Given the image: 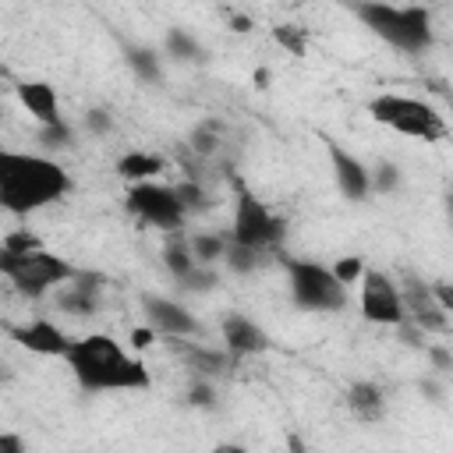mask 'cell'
Instances as JSON below:
<instances>
[{
  "label": "cell",
  "mask_w": 453,
  "mask_h": 453,
  "mask_svg": "<svg viewBox=\"0 0 453 453\" xmlns=\"http://www.w3.org/2000/svg\"><path fill=\"white\" fill-rule=\"evenodd\" d=\"M71 191V173L39 152H18L0 145V209L11 216H32Z\"/></svg>",
  "instance_id": "cell-1"
},
{
  "label": "cell",
  "mask_w": 453,
  "mask_h": 453,
  "mask_svg": "<svg viewBox=\"0 0 453 453\" xmlns=\"http://www.w3.org/2000/svg\"><path fill=\"white\" fill-rule=\"evenodd\" d=\"M71 375L78 379L81 389L88 393H106V389H149L152 375L142 357L124 350L110 333H85L71 336V347L64 354Z\"/></svg>",
  "instance_id": "cell-2"
},
{
  "label": "cell",
  "mask_w": 453,
  "mask_h": 453,
  "mask_svg": "<svg viewBox=\"0 0 453 453\" xmlns=\"http://www.w3.org/2000/svg\"><path fill=\"white\" fill-rule=\"evenodd\" d=\"M357 18L389 46L403 53H421L432 46V14L421 4H382V0H357L354 4Z\"/></svg>",
  "instance_id": "cell-3"
},
{
  "label": "cell",
  "mask_w": 453,
  "mask_h": 453,
  "mask_svg": "<svg viewBox=\"0 0 453 453\" xmlns=\"http://www.w3.org/2000/svg\"><path fill=\"white\" fill-rule=\"evenodd\" d=\"M368 113L375 124L396 131V134H407V138H418V142H439L446 138V117L425 103V99H414V96H400V92H379L368 99Z\"/></svg>",
  "instance_id": "cell-4"
},
{
  "label": "cell",
  "mask_w": 453,
  "mask_h": 453,
  "mask_svg": "<svg viewBox=\"0 0 453 453\" xmlns=\"http://www.w3.org/2000/svg\"><path fill=\"white\" fill-rule=\"evenodd\" d=\"M0 276L21 297H42V294L57 290L60 283H67L74 276V265L53 251H46V248H32V251L0 248Z\"/></svg>",
  "instance_id": "cell-5"
},
{
  "label": "cell",
  "mask_w": 453,
  "mask_h": 453,
  "mask_svg": "<svg viewBox=\"0 0 453 453\" xmlns=\"http://www.w3.org/2000/svg\"><path fill=\"white\" fill-rule=\"evenodd\" d=\"M290 297L297 308L308 311H340L347 304V287L333 276L329 265L311 262V258H283Z\"/></svg>",
  "instance_id": "cell-6"
},
{
  "label": "cell",
  "mask_w": 453,
  "mask_h": 453,
  "mask_svg": "<svg viewBox=\"0 0 453 453\" xmlns=\"http://www.w3.org/2000/svg\"><path fill=\"white\" fill-rule=\"evenodd\" d=\"M237 188V198H234V226H230V241L234 244H244V248H255V251H269L283 241L287 226L283 219L262 202L255 198V191H248L241 180H234Z\"/></svg>",
  "instance_id": "cell-7"
},
{
  "label": "cell",
  "mask_w": 453,
  "mask_h": 453,
  "mask_svg": "<svg viewBox=\"0 0 453 453\" xmlns=\"http://www.w3.org/2000/svg\"><path fill=\"white\" fill-rule=\"evenodd\" d=\"M124 202H127V209H131L142 223L159 226V230H166V234L180 230L184 219H188V209L180 205V198L173 195V188L156 184V180H138V184H131L127 195H124Z\"/></svg>",
  "instance_id": "cell-8"
},
{
  "label": "cell",
  "mask_w": 453,
  "mask_h": 453,
  "mask_svg": "<svg viewBox=\"0 0 453 453\" xmlns=\"http://www.w3.org/2000/svg\"><path fill=\"white\" fill-rule=\"evenodd\" d=\"M357 287H361V301L357 304H361V315L368 322H375V326H396V322H403L400 290H396V283L382 269H368L365 265Z\"/></svg>",
  "instance_id": "cell-9"
},
{
  "label": "cell",
  "mask_w": 453,
  "mask_h": 453,
  "mask_svg": "<svg viewBox=\"0 0 453 453\" xmlns=\"http://www.w3.org/2000/svg\"><path fill=\"white\" fill-rule=\"evenodd\" d=\"M396 290H400V304H403V319L407 322H414L425 336L428 333H449V311L439 308V301L432 297V287L428 283L407 276Z\"/></svg>",
  "instance_id": "cell-10"
},
{
  "label": "cell",
  "mask_w": 453,
  "mask_h": 453,
  "mask_svg": "<svg viewBox=\"0 0 453 453\" xmlns=\"http://www.w3.org/2000/svg\"><path fill=\"white\" fill-rule=\"evenodd\" d=\"M142 311L149 319V326L163 336H198L202 333V322L177 301L170 297H159V294H142Z\"/></svg>",
  "instance_id": "cell-11"
},
{
  "label": "cell",
  "mask_w": 453,
  "mask_h": 453,
  "mask_svg": "<svg viewBox=\"0 0 453 453\" xmlns=\"http://www.w3.org/2000/svg\"><path fill=\"white\" fill-rule=\"evenodd\" d=\"M103 273L92 269H74V276L67 283L57 287V304L67 315H96L99 308V290H103Z\"/></svg>",
  "instance_id": "cell-12"
},
{
  "label": "cell",
  "mask_w": 453,
  "mask_h": 453,
  "mask_svg": "<svg viewBox=\"0 0 453 453\" xmlns=\"http://www.w3.org/2000/svg\"><path fill=\"white\" fill-rule=\"evenodd\" d=\"M7 333H11V340H18L25 350L42 354V357H64L67 347H71V336H67L57 322H50V319H32V322H25V326H11Z\"/></svg>",
  "instance_id": "cell-13"
},
{
  "label": "cell",
  "mask_w": 453,
  "mask_h": 453,
  "mask_svg": "<svg viewBox=\"0 0 453 453\" xmlns=\"http://www.w3.org/2000/svg\"><path fill=\"white\" fill-rule=\"evenodd\" d=\"M329 149V163H333V177L340 184V191L350 202H365L372 195V180H368V166L361 159H354L347 149H340L336 142H326Z\"/></svg>",
  "instance_id": "cell-14"
},
{
  "label": "cell",
  "mask_w": 453,
  "mask_h": 453,
  "mask_svg": "<svg viewBox=\"0 0 453 453\" xmlns=\"http://www.w3.org/2000/svg\"><path fill=\"white\" fill-rule=\"evenodd\" d=\"M223 340H226V350L234 354V357H251V354H265L269 347H273V340H269V333L255 322V319H248V315H226L223 319Z\"/></svg>",
  "instance_id": "cell-15"
},
{
  "label": "cell",
  "mask_w": 453,
  "mask_h": 453,
  "mask_svg": "<svg viewBox=\"0 0 453 453\" xmlns=\"http://www.w3.org/2000/svg\"><path fill=\"white\" fill-rule=\"evenodd\" d=\"M18 103L28 110V117H35V120H39V127L64 120V117H60L57 92H53V85H50V81H18Z\"/></svg>",
  "instance_id": "cell-16"
},
{
  "label": "cell",
  "mask_w": 453,
  "mask_h": 453,
  "mask_svg": "<svg viewBox=\"0 0 453 453\" xmlns=\"http://www.w3.org/2000/svg\"><path fill=\"white\" fill-rule=\"evenodd\" d=\"M173 340H177V354L184 357V365L195 368L198 375H226L230 365H234V354L230 350H212V347H202L195 340L180 343V336H173Z\"/></svg>",
  "instance_id": "cell-17"
},
{
  "label": "cell",
  "mask_w": 453,
  "mask_h": 453,
  "mask_svg": "<svg viewBox=\"0 0 453 453\" xmlns=\"http://www.w3.org/2000/svg\"><path fill=\"white\" fill-rule=\"evenodd\" d=\"M343 400H347V407H350V414H354L357 421H379L382 411H386V393H382L375 382H368V379L354 382Z\"/></svg>",
  "instance_id": "cell-18"
},
{
  "label": "cell",
  "mask_w": 453,
  "mask_h": 453,
  "mask_svg": "<svg viewBox=\"0 0 453 453\" xmlns=\"http://www.w3.org/2000/svg\"><path fill=\"white\" fill-rule=\"evenodd\" d=\"M163 170H166V159H163V156H156V152H142V149L124 152V156L117 159V177H124L127 184L152 180V177H159Z\"/></svg>",
  "instance_id": "cell-19"
},
{
  "label": "cell",
  "mask_w": 453,
  "mask_h": 453,
  "mask_svg": "<svg viewBox=\"0 0 453 453\" xmlns=\"http://www.w3.org/2000/svg\"><path fill=\"white\" fill-rule=\"evenodd\" d=\"M163 262H166V269H170V276L180 283L198 262H195V255H191V244L180 237V230H173V237L166 241V248H163Z\"/></svg>",
  "instance_id": "cell-20"
},
{
  "label": "cell",
  "mask_w": 453,
  "mask_h": 453,
  "mask_svg": "<svg viewBox=\"0 0 453 453\" xmlns=\"http://www.w3.org/2000/svg\"><path fill=\"white\" fill-rule=\"evenodd\" d=\"M191 149L198 152V159H209L223 149V120H202L195 131H191Z\"/></svg>",
  "instance_id": "cell-21"
},
{
  "label": "cell",
  "mask_w": 453,
  "mask_h": 453,
  "mask_svg": "<svg viewBox=\"0 0 453 453\" xmlns=\"http://www.w3.org/2000/svg\"><path fill=\"white\" fill-rule=\"evenodd\" d=\"M188 244H191L195 262H202V265L219 262V258H223V251H226V237H223V234H195Z\"/></svg>",
  "instance_id": "cell-22"
},
{
  "label": "cell",
  "mask_w": 453,
  "mask_h": 453,
  "mask_svg": "<svg viewBox=\"0 0 453 453\" xmlns=\"http://www.w3.org/2000/svg\"><path fill=\"white\" fill-rule=\"evenodd\" d=\"M273 39H276V46H283L290 57H304V53H308V28H301V25H276V28H273Z\"/></svg>",
  "instance_id": "cell-23"
},
{
  "label": "cell",
  "mask_w": 453,
  "mask_h": 453,
  "mask_svg": "<svg viewBox=\"0 0 453 453\" xmlns=\"http://www.w3.org/2000/svg\"><path fill=\"white\" fill-rule=\"evenodd\" d=\"M223 262H226L234 273H255V269H258V262H262V251H255V248H244V244H234V241L226 237V251H223Z\"/></svg>",
  "instance_id": "cell-24"
},
{
  "label": "cell",
  "mask_w": 453,
  "mask_h": 453,
  "mask_svg": "<svg viewBox=\"0 0 453 453\" xmlns=\"http://www.w3.org/2000/svg\"><path fill=\"white\" fill-rule=\"evenodd\" d=\"M124 53H127V64H131V71H134L138 78H145V81H159V60H156V53H152V50L127 46Z\"/></svg>",
  "instance_id": "cell-25"
},
{
  "label": "cell",
  "mask_w": 453,
  "mask_h": 453,
  "mask_svg": "<svg viewBox=\"0 0 453 453\" xmlns=\"http://www.w3.org/2000/svg\"><path fill=\"white\" fill-rule=\"evenodd\" d=\"M166 50H170L173 60H198V57H202V46H198L184 28H170V35H166Z\"/></svg>",
  "instance_id": "cell-26"
},
{
  "label": "cell",
  "mask_w": 453,
  "mask_h": 453,
  "mask_svg": "<svg viewBox=\"0 0 453 453\" xmlns=\"http://www.w3.org/2000/svg\"><path fill=\"white\" fill-rule=\"evenodd\" d=\"M173 195L180 198V205L191 212V209H205L209 205V195H205V188L191 177V180H180V184H173Z\"/></svg>",
  "instance_id": "cell-27"
},
{
  "label": "cell",
  "mask_w": 453,
  "mask_h": 453,
  "mask_svg": "<svg viewBox=\"0 0 453 453\" xmlns=\"http://www.w3.org/2000/svg\"><path fill=\"white\" fill-rule=\"evenodd\" d=\"M329 269H333V276H336L343 287H350V283H357V280H361V273H365V262H361L357 255H343V258H336Z\"/></svg>",
  "instance_id": "cell-28"
},
{
  "label": "cell",
  "mask_w": 453,
  "mask_h": 453,
  "mask_svg": "<svg viewBox=\"0 0 453 453\" xmlns=\"http://www.w3.org/2000/svg\"><path fill=\"white\" fill-rule=\"evenodd\" d=\"M368 180H372V191H393L396 184H400V166H393V163H379L375 170H368Z\"/></svg>",
  "instance_id": "cell-29"
},
{
  "label": "cell",
  "mask_w": 453,
  "mask_h": 453,
  "mask_svg": "<svg viewBox=\"0 0 453 453\" xmlns=\"http://www.w3.org/2000/svg\"><path fill=\"white\" fill-rule=\"evenodd\" d=\"M71 127H67V120H57V124H46L42 131H39V142L46 145V149H67L71 145Z\"/></svg>",
  "instance_id": "cell-30"
},
{
  "label": "cell",
  "mask_w": 453,
  "mask_h": 453,
  "mask_svg": "<svg viewBox=\"0 0 453 453\" xmlns=\"http://www.w3.org/2000/svg\"><path fill=\"white\" fill-rule=\"evenodd\" d=\"M0 248H7V251H32V248H42V241H39V237H35L28 226H18V230L4 234Z\"/></svg>",
  "instance_id": "cell-31"
},
{
  "label": "cell",
  "mask_w": 453,
  "mask_h": 453,
  "mask_svg": "<svg viewBox=\"0 0 453 453\" xmlns=\"http://www.w3.org/2000/svg\"><path fill=\"white\" fill-rule=\"evenodd\" d=\"M180 287H184V290H209V287H216V273L198 262V265L180 280Z\"/></svg>",
  "instance_id": "cell-32"
},
{
  "label": "cell",
  "mask_w": 453,
  "mask_h": 453,
  "mask_svg": "<svg viewBox=\"0 0 453 453\" xmlns=\"http://www.w3.org/2000/svg\"><path fill=\"white\" fill-rule=\"evenodd\" d=\"M188 403H191V407H216V389L205 382V375H198V382H191Z\"/></svg>",
  "instance_id": "cell-33"
},
{
  "label": "cell",
  "mask_w": 453,
  "mask_h": 453,
  "mask_svg": "<svg viewBox=\"0 0 453 453\" xmlns=\"http://www.w3.org/2000/svg\"><path fill=\"white\" fill-rule=\"evenodd\" d=\"M85 124H88V131H96V134H106V131L113 127V117H110L106 110H88V113H85Z\"/></svg>",
  "instance_id": "cell-34"
},
{
  "label": "cell",
  "mask_w": 453,
  "mask_h": 453,
  "mask_svg": "<svg viewBox=\"0 0 453 453\" xmlns=\"http://www.w3.org/2000/svg\"><path fill=\"white\" fill-rule=\"evenodd\" d=\"M432 287V297L439 301V308H446V311H453V290H449V283H442V280H435V283H428Z\"/></svg>",
  "instance_id": "cell-35"
},
{
  "label": "cell",
  "mask_w": 453,
  "mask_h": 453,
  "mask_svg": "<svg viewBox=\"0 0 453 453\" xmlns=\"http://www.w3.org/2000/svg\"><path fill=\"white\" fill-rule=\"evenodd\" d=\"M152 343H156V329H152V326L131 329V347H134V350H145V347H152Z\"/></svg>",
  "instance_id": "cell-36"
},
{
  "label": "cell",
  "mask_w": 453,
  "mask_h": 453,
  "mask_svg": "<svg viewBox=\"0 0 453 453\" xmlns=\"http://www.w3.org/2000/svg\"><path fill=\"white\" fill-rule=\"evenodd\" d=\"M428 357H432V361H435V368H442V372H446V368H453V354H449L446 347H428Z\"/></svg>",
  "instance_id": "cell-37"
},
{
  "label": "cell",
  "mask_w": 453,
  "mask_h": 453,
  "mask_svg": "<svg viewBox=\"0 0 453 453\" xmlns=\"http://www.w3.org/2000/svg\"><path fill=\"white\" fill-rule=\"evenodd\" d=\"M226 21H230V28H234V32H241V35L255 28V21H251V18H244V14H234V11L226 14Z\"/></svg>",
  "instance_id": "cell-38"
},
{
  "label": "cell",
  "mask_w": 453,
  "mask_h": 453,
  "mask_svg": "<svg viewBox=\"0 0 453 453\" xmlns=\"http://www.w3.org/2000/svg\"><path fill=\"white\" fill-rule=\"evenodd\" d=\"M25 439L21 435H0V453H21Z\"/></svg>",
  "instance_id": "cell-39"
},
{
  "label": "cell",
  "mask_w": 453,
  "mask_h": 453,
  "mask_svg": "<svg viewBox=\"0 0 453 453\" xmlns=\"http://www.w3.org/2000/svg\"><path fill=\"white\" fill-rule=\"evenodd\" d=\"M421 389H425V393H428V400H442V396H439V393H442V389H439V386H435V382H421Z\"/></svg>",
  "instance_id": "cell-40"
}]
</instances>
